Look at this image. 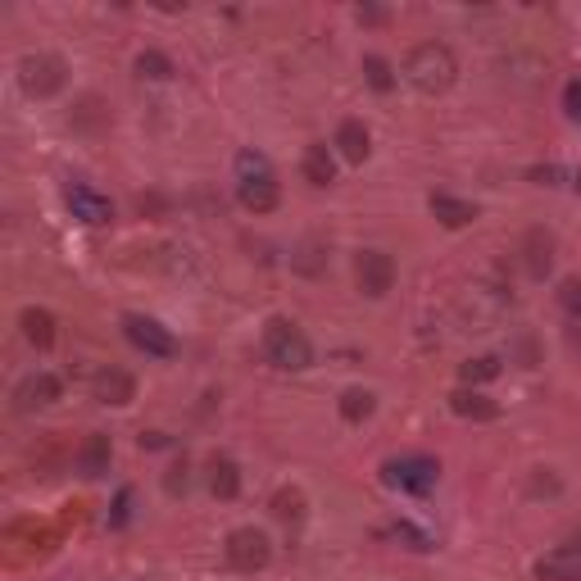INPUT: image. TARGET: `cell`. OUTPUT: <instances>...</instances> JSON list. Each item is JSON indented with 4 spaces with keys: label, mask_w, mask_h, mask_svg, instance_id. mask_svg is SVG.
Returning a JSON list of instances; mask_svg holds the SVG:
<instances>
[{
    "label": "cell",
    "mask_w": 581,
    "mask_h": 581,
    "mask_svg": "<svg viewBox=\"0 0 581 581\" xmlns=\"http://www.w3.org/2000/svg\"><path fill=\"white\" fill-rule=\"evenodd\" d=\"M432 214L441 218L445 227H463V223H473L477 209L468 205V200H454V196H432Z\"/></svg>",
    "instance_id": "cell-16"
},
{
    "label": "cell",
    "mask_w": 581,
    "mask_h": 581,
    "mask_svg": "<svg viewBox=\"0 0 581 581\" xmlns=\"http://www.w3.org/2000/svg\"><path fill=\"white\" fill-rule=\"evenodd\" d=\"M273 513H277L282 522H300V518H305V500H300V491H282V495H277V500H273Z\"/></svg>",
    "instance_id": "cell-22"
},
{
    "label": "cell",
    "mask_w": 581,
    "mask_h": 581,
    "mask_svg": "<svg viewBox=\"0 0 581 581\" xmlns=\"http://www.w3.org/2000/svg\"><path fill=\"white\" fill-rule=\"evenodd\" d=\"M450 409H454L459 418H482V423L500 414V404H491L486 395H468V391H454V395H450Z\"/></svg>",
    "instance_id": "cell-18"
},
{
    "label": "cell",
    "mask_w": 581,
    "mask_h": 581,
    "mask_svg": "<svg viewBox=\"0 0 581 581\" xmlns=\"http://www.w3.org/2000/svg\"><path fill=\"white\" fill-rule=\"evenodd\" d=\"M60 400V382L50 373H37L28 377V382H19V391H14V409L19 414H32V409H46V404Z\"/></svg>",
    "instance_id": "cell-11"
},
{
    "label": "cell",
    "mask_w": 581,
    "mask_h": 581,
    "mask_svg": "<svg viewBox=\"0 0 581 581\" xmlns=\"http://www.w3.org/2000/svg\"><path fill=\"white\" fill-rule=\"evenodd\" d=\"M305 178L314 182V187H332V178H336L332 150H327V146H309L305 150Z\"/></svg>",
    "instance_id": "cell-15"
},
{
    "label": "cell",
    "mask_w": 581,
    "mask_h": 581,
    "mask_svg": "<svg viewBox=\"0 0 581 581\" xmlns=\"http://www.w3.org/2000/svg\"><path fill=\"white\" fill-rule=\"evenodd\" d=\"M78 463H82V473L87 477H100L105 473V463H109V436H87V445H82V454H78Z\"/></svg>",
    "instance_id": "cell-19"
},
{
    "label": "cell",
    "mask_w": 581,
    "mask_h": 581,
    "mask_svg": "<svg viewBox=\"0 0 581 581\" xmlns=\"http://www.w3.org/2000/svg\"><path fill=\"white\" fill-rule=\"evenodd\" d=\"M64 87V64L55 55H28L23 60V91L28 96H50Z\"/></svg>",
    "instance_id": "cell-8"
},
{
    "label": "cell",
    "mask_w": 581,
    "mask_h": 581,
    "mask_svg": "<svg viewBox=\"0 0 581 581\" xmlns=\"http://www.w3.org/2000/svg\"><path fill=\"white\" fill-rule=\"evenodd\" d=\"M91 395H96L100 404H128L132 395H137V382H132L128 373H119V368H105V373H96V382H91Z\"/></svg>",
    "instance_id": "cell-12"
},
{
    "label": "cell",
    "mask_w": 581,
    "mask_h": 581,
    "mask_svg": "<svg viewBox=\"0 0 581 581\" xmlns=\"http://www.w3.org/2000/svg\"><path fill=\"white\" fill-rule=\"evenodd\" d=\"M364 69H368V82H373L377 91H391V69H386V60H364Z\"/></svg>",
    "instance_id": "cell-24"
},
{
    "label": "cell",
    "mask_w": 581,
    "mask_h": 581,
    "mask_svg": "<svg viewBox=\"0 0 581 581\" xmlns=\"http://www.w3.org/2000/svg\"><path fill=\"white\" fill-rule=\"evenodd\" d=\"M368 414H373V395H368V391H359V386H355V391L341 395V418H345V423H364Z\"/></svg>",
    "instance_id": "cell-20"
},
{
    "label": "cell",
    "mask_w": 581,
    "mask_h": 581,
    "mask_svg": "<svg viewBox=\"0 0 581 581\" xmlns=\"http://www.w3.org/2000/svg\"><path fill=\"white\" fill-rule=\"evenodd\" d=\"M336 146H341V155L350 159V164H364L368 159V128L359 119H345L341 128H336Z\"/></svg>",
    "instance_id": "cell-13"
},
{
    "label": "cell",
    "mask_w": 581,
    "mask_h": 581,
    "mask_svg": "<svg viewBox=\"0 0 581 581\" xmlns=\"http://www.w3.org/2000/svg\"><path fill=\"white\" fill-rule=\"evenodd\" d=\"M237 200L250 209V214H268V209H277V178H273V168H268V159L259 155V150H241L237 155Z\"/></svg>",
    "instance_id": "cell-2"
},
{
    "label": "cell",
    "mask_w": 581,
    "mask_h": 581,
    "mask_svg": "<svg viewBox=\"0 0 581 581\" xmlns=\"http://www.w3.org/2000/svg\"><path fill=\"white\" fill-rule=\"evenodd\" d=\"M459 78V60H454V50L441 46V41H423V46L409 50V60H404V82L423 96H441V91L454 87Z\"/></svg>",
    "instance_id": "cell-1"
},
{
    "label": "cell",
    "mask_w": 581,
    "mask_h": 581,
    "mask_svg": "<svg viewBox=\"0 0 581 581\" xmlns=\"http://www.w3.org/2000/svg\"><path fill=\"white\" fill-rule=\"evenodd\" d=\"M137 69H141V78H168V60H164V55H141Z\"/></svg>",
    "instance_id": "cell-25"
},
{
    "label": "cell",
    "mask_w": 581,
    "mask_h": 581,
    "mask_svg": "<svg viewBox=\"0 0 581 581\" xmlns=\"http://www.w3.org/2000/svg\"><path fill=\"white\" fill-rule=\"evenodd\" d=\"M355 277H359V291L364 296H386L391 291V282H395V264H391V255H382V250H364L359 255V264H355Z\"/></svg>",
    "instance_id": "cell-7"
},
{
    "label": "cell",
    "mask_w": 581,
    "mask_h": 581,
    "mask_svg": "<svg viewBox=\"0 0 581 581\" xmlns=\"http://www.w3.org/2000/svg\"><path fill=\"white\" fill-rule=\"evenodd\" d=\"M559 305L568 309V314H581V277H568V282L559 286Z\"/></svg>",
    "instance_id": "cell-23"
},
{
    "label": "cell",
    "mask_w": 581,
    "mask_h": 581,
    "mask_svg": "<svg viewBox=\"0 0 581 581\" xmlns=\"http://www.w3.org/2000/svg\"><path fill=\"white\" fill-rule=\"evenodd\" d=\"M463 382H491V377H500V359L482 355V359H468V364L459 368Z\"/></svg>",
    "instance_id": "cell-21"
},
{
    "label": "cell",
    "mask_w": 581,
    "mask_h": 581,
    "mask_svg": "<svg viewBox=\"0 0 581 581\" xmlns=\"http://www.w3.org/2000/svg\"><path fill=\"white\" fill-rule=\"evenodd\" d=\"M273 559V545H268V536L259 532V527H237V532L227 536V563L241 572H255L264 568V563Z\"/></svg>",
    "instance_id": "cell-5"
},
{
    "label": "cell",
    "mask_w": 581,
    "mask_h": 581,
    "mask_svg": "<svg viewBox=\"0 0 581 581\" xmlns=\"http://www.w3.org/2000/svg\"><path fill=\"white\" fill-rule=\"evenodd\" d=\"M536 577L541 581H581V541L559 545L545 559H536Z\"/></svg>",
    "instance_id": "cell-10"
},
{
    "label": "cell",
    "mask_w": 581,
    "mask_h": 581,
    "mask_svg": "<svg viewBox=\"0 0 581 581\" xmlns=\"http://www.w3.org/2000/svg\"><path fill=\"white\" fill-rule=\"evenodd\" d=\"M563 100H568V119H577V123H581V78H572V82H568Z\"/></svg>",
    "instance_id": "cell-26"
},
{
    "label": "cell",
    "mask_w": 581,
    "mask_h": 581,
    "mask_svg": "<svg viewBox=\"0 0 581 581\" xmlns=\"http://www.w3.org/2000/svg\"><path fill=\"white\" fill-rule=\"evenodd\" d=\"M209 491L218 495V500H232V495L241 491V473L232 459H214L209 463Z\"/></svg>",
    "instance_id": "cell-14"
},
{
    "label": "cell",
    "mask_w": 581,
    "mask_h": 581,
    "mask_svg": "<svg viewBox=\"0 0 581 581\" xmlns=\"http://www.w3.org/2000/svg\"><path fill=\"white\" fill-rule=\"evenodd\" d=\"M382 473H386V482L400 486V491L427 495V491L436 486V477H441V463L427 459V454H404V459H391V463H386Z\"/></svg>",
    "instance_id": "cell-4"
},
{
    "label": "cell",
    "mask_w": 581,
    "mask_h": 581,
    "mask_svg": "<svg viewBox=\"0 0 581 581\" xmlns=\"http://www.w3.org/2000/svg\"><path fill=\"white\" fill-rule=\"evenodd\" d=\"M23 336H28L37 350H46V345L55 341V318H50L46 309H23Z\"/></svg>",
    "instance_id": "cell-17"
},
{
    "label": "cell",
    "mask_w": 581,
    "mask_h": 581,
    "mask_svg": "<svg viewBox=\"0 0 581 581\" xmlns=\"http://www.w3.org/2000/svg\"><path fill=\"white\" fill-rule=\"evenodd\" d=\"M264 355H268V364L282 368V373H300V368L314 364V345H309V336L300 332L296 323L273 318V323L264 327Z\"/></svg>",
    "instance_id": "cell-3"
},
{
    "label": "cell",
    "mask_w": 581,
    "mask_h": 581,
    "mask_svg": "<svg viewBox=\"0 0 581 581\" xmlns=\"http://www.w3.org/2000/svg\"><path fill=\"white\" fill-rule=\"evenodd\" d=\"M123 327H128V341L137 345V350H146V355H155V359H173V355H178L173 332H168V327H159L155 318L128 314V318H123Z\"/></svg>",
    "instance_id": "cell-6"
},
{
    "label": "cell",
    "mask_w": 581,
    "mask_h": 581,
    "mask_svg": "<svg viewBox=\"0 0 581 581\" xmlns=\"http://www.w3.org/2000/svg\"><path fill=\"white\" fill-rule=\"evenodd\" d=\"M64 200H69L73 218H82V223H91V227H105L109 218H114V205H109V196H100V191L82 187V182L64 191Z\"/></svg>",
    "instance_id": "cell-9"
}]
</instances>
